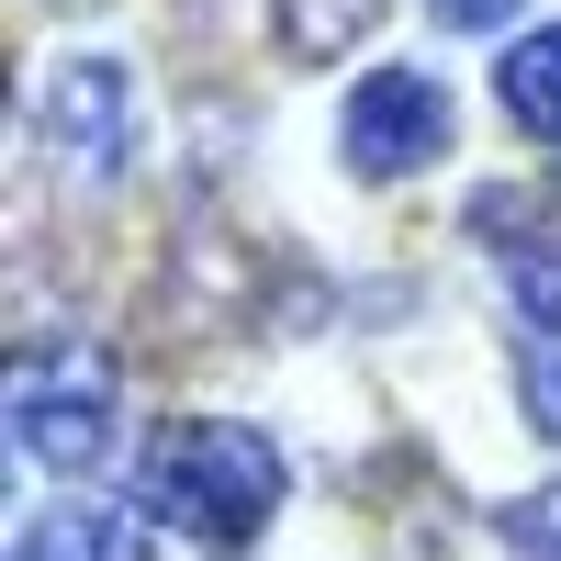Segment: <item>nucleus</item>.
<instances>
[{"label": "nucleus", "instance_id": "nucleus-1", "mask_svg": "<svg viewBox=\"0 0 561 561\" xmlns=\"http://www.w3.org/2000/svg\"><path fill=\"white\" fill-rule=\"evenodd\" d=\"M280 449L259 427H237V415H180V427L147 438V460H135V505L147 517H169L180 539L203 550H248L270 517H280Z\"/></svg>", "mask_w": 561, "mask_h": 561}, {"label": "nucleus", "instance_id": "nucleus-2", "mask_svg": "<svg viewBox=\"0 0 561 561\" xmlns=\"http://www.w3.org/2000/svg\"><path fill=\"white\" fill-rule=\"evenodd\" d=\"M113 415H124V370L113 348L90 337H34L12 359V449L45 460V472H90L113 449Z\"/></svg>", "mask_w": 561, "mask_h": 561}, {"label": "nucleus", "instance_id": "nucleus-3", "mask_svg": "<svg viewBox=\"0 0 561 561\" xmlns=\"http://www.w3.org/2000/svg\"><path fill=\"white\" fill-rule=\"evenodd\" d=\"M337 147H348L359 180H415V169H438V158H449V90L415 79V68H370V79L348 90Z\"/></svg>", "mask_w": 561, "mask_h": 561}, {"label": "nucleus", "instance_id": "nucleus-4", "mask_svg": "<svg viewBox=\"0 0 561 561\" xmlns=\"http://www.w3.org/2000/svg\"><path fill=\"white\" fill-rule=\"evenodd\" d=\"M45 135H57V158L79 180H113L124 147H135V113H124V68L113 57H68L57 90H45Z\"/></svg>", "mask_w": 561, "mask_h": 561}, {"label": "nucleus", "instance_id": "nucleus-5", "mask_svg": "<svg viewBox=\"0 0 561 561\" xmlns=\"http://www.w3.org/2000/svg\"><path fill=\"white\" fill-rule=\"evenodd\" d=\"M12 561H158V550H147L135 517H113V505H57V517H34L12 539Z\"/></svg>", "mask_w": 561, "mask_h": 561}, {"label": "nucleus", "instance_id": "nucleus-6", "mask_svg": "<svg viewBox=\"0 0 561 561\" xmlns=\"http://www.w3.org/2000/svg\"><path fill=\"white\" fill-rule=\"evenodd\" d=\"M370 23H382V0H270V34H280V57H293V68L348 57Z\"/></svg>", "mask_w": 561, "mask_h": 561}, {"label": "nucleus", "instance_id": "nucleus-7", "mask_svg": "<svg viewBox=\"0 0 561 561\" xmlns=\"http://www.w3.org/2000/svg\"><path fill=\"white\" fill-rule=\"evenodd\" d=\"M494 90H505V113H517V135L561 147V23H550V34H528V45H505Z\"/></svg>", "mask_w": 561, "mask_h": 561}, {"label": "nucleus", "instance_id": "nucleus-8", "mask_svg": "<svg viewBox=\"0 0 561 561\" xmlns=\"http://www.w3.org/2000/svg\"><path fill=\"white\" fill-rule=\"evenodd\" d=\"M505 550H517V561H561V483H539V494H517V505H505Z\"/></svg>", "mask_w": 561, "mask_h": 561}, {"label": "nucleus", "instance_id": "nucleus-9", "mask_svg": "<svg viewBox=\"0 0 561 561\" xmlns=\"http://www.w3.org/2000/svg\"><path fill=\"white\" fill-rule=\"evenodd\" d=\"M505 293H517L528 325H550V337H561V237H550V248H517V280H505Z\"/></svg>", "mask_w": 561, "mask_h": 561}, {"label": "nucleus", "instance_id": "nucleus-10", "mask_svg": "<svg viewBox=\"0 0 561 561\" xmlns=\"http://www.w3.org/2000/svg\"><path fill=\"white\" fill-rule=\"evenodd\" d=\"M517 393H528V415H539V427L561 438V359H550V348H528V370H517Z\"/></svg>", "mask_w": 561, "mask_h": 561}, {"label": "nucleus", "instance_id": "nucleus-11", "mask_svg": "<svg viewBox=\"0 0 561 561\" xmlns=\"http://www.w3.org/2000/svg\"><path fill=\"white\" fill-rule=\"evenodd\" d=\"M427 12H438V23H460V34H483V23L517 12V0H427Z\"/></svg>", "mask_w": 561, "mask_h": 561}]
</instances>
